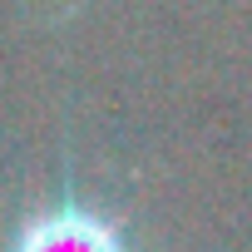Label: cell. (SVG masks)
I'll return each mask as SVG.
<instances>
[{"label": "cell", "instance_id": "1", "mask_svg": "<svg viewBox=\"0 0 252 252\" xmlns=\"http://www.w3.org/2000/svg\"><path fill=\"white\" fill-rule=\"evenodd\" d=\"M0 252H134V242L124 222H114L104 208H94L64 183L50 203L30 208L10 227Z\"/></svg>", "mask_w": 252, "mask_h": 252}]
</instances>
